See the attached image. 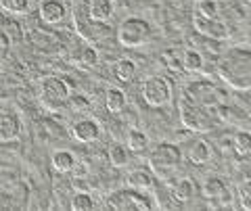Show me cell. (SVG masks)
<instances>
[{"instance_id": "cell-1", "label": "cell", "mask_w": 251, "mask_h": 211, "mask_svg": "<svg viewBox=\"0 0 251 211\" xmlns=\"http://www.w3.org/2000/svg\"><path fill=\"white\" fill-rule=\"evenodd\" d=\"M218 75L228 88L237 92H249L251 88V54L249 50L230 48L220 54Z\"/></svg>"}, {"instance_id": "cell-2", "label": "cell", "mask_w": 251, "mask_h": 211, "mask_svg": "<svg viewBox=\"0 0 251 211\" xmlns=\"http://www.w3.org/2000/svg\"><path fill=\"white\" fill-rule=\"evenodd\" d=\"M193 15L203 19H218L224 21L237 32L239 25L243 23V9L239 6L237 0H195Z\"/></svg>"}, {"instance_id": "cell-3", "label": "cell", "mask_w": 251, "mask_h": 211, "mask_svg": "<svg viewBox=\"0 0 251 211\" xmlns=\"http://www.w3.org/2000/svg\"><path fill=\"white\" fill-rule=\"evenodd\" d=\"M178 111H180V123L191 130V132H197V134H203V132H209L214 130L216 126V119H214V113H209L207 109H203L199 105H195L191 98H188L184 92L180 94L178 100Z\"/></svg>"}, {"instance_id": "cell-4", "label": "cell", "mask_w": 251, "mask_h": 211, "mask_svg": "<svg viewBox=\"0 0 251 211\" xmlns=\"http://www.w3.org/2000/svg\"><path fill=\"white\" fill-rule=\"evenodd\" d=\"M180 161H182L180 148L172 142H161V144L155 146V151L151 155H149V171L159 180H168L178 169Z\"/></svg>"}, {"instance_id": "cell-5", "label": "cell", "mask_w": 251, "mask_h": 211, "mask_svg": "<svg viewBox=\"0 0 251 211\" xmlns=\"http://www.w3.org/2000/svg\"><path fill=\"white\" fill-rule=\"evenodd\" d=\"M153 36L151 23L143 17H128L117 27V42L124 48H140L145 46Z\"/></svg>"}, {"instance_id": "cell-6", "label": "cell", "mask_w": 251, "mask_h": 211, "mask_svg": "<svg viewBox=\"0 0 251 211\" xmlns=\"http://www.w3.org/2000/svg\"><path fill=\"white\" fill-rule=\"evenodd\" d=\"M182 92L195 105L207 109V111L214 115H216V109L228 100V96H226V92L222 88H218V86L209 84V82H193V84H188Z\"/></svg>"}, {"instance_id": "cell-7", "label": "cell", "mask_w": 251, "mask_h": 211, "mask_svg": "<svg viewBox=\"0 0 251 211\" xmlns=\"http://www.w3.org/2000/svg\"><path fill=\"white\" fill-rule=\"evenodd\" d=\"M107 205L115 211H153L155 209L151 199L134 188H124V190L111 192L107 197Z\"/></svg>"}, {"instance_id": "cell-8", "label": "cell", "mask_w": 251, "mask_h": 211, "mask_svg": "<svg viewBox=\"0 0 251 211\" xmlns=\"http://www.w3.org/2000/svg\"><path fill=\"white\" fill-rule=\"evenodd\" d=\"M143 100L149 107H166L172 100V84L161 75L147 77L143 84Z\"/></svg>"}, {"instance_id": "cell-9", "label": "cell", "mask_w": 251, "mask_h": 211, "mask_svg": "<svg viewBox=\"0 0 251 211\" xmlns=\"http://www.w3.org/2000/svg\"><path fill=\"white\" fill-rule=\"evenodd\" d=\"M193 29L195 34L211 38V40H218V42H226L234 34V29L228 23L218 21V19H203V17H197V15H193Z\"/></svg>"}, {"instance_id": "cell-10", "label": "cell", "mask_w": 251, "mask_h": 211, "mask_svg": "<svg viewBox=\"0 0 251 211\" xmlns=\"http://www.w3.org/2000/svg\"><path fill=\"white\" fill-rule=\"evenodd\" d=\"M40 92H42V98L46 105H52V107H61L63 103H67L69 96H72V90L65 80H61L57 75H49L42 80L40 86Z\"/></svg>"}, {"instance_id": "cell-11", "label": "cell", "mask_w": 251, "mask_h": 211, "mask_svg": "<svg viewBox=\"0 0 251 211\" xmlns=\"http://www.w3.org/2000/svg\"><path fill=\"white\" fill-rule=\"evenodd\" d=\"M74 25L77 27V32L84 40L88 42H99V40H105L109 36V27L105 23H99V21H92L88 15H82L80 11H74Z\"/></svg>"}, {"instance_id": "cell-12", "label": "cell", "mask_w": 251, "mask_h": 211, "mask_svg": "<svg viewBox=\"0 0 251 211\" xmlns=\"http://www.w3.org/2000/svg\"><path fill=\"white\" fill-rule=\"evenodd\" d=\"M21 136V121L15 113L0 111V144L15 142Z\"/></svg>"}, {"instance_id": "cell-13", "label": "cell", "mask_w": 251, "mask_h": 211, "mask_svg": "<svg viewBox=\"0 0 251 211\" xmlns=\"http://www.w3.org/2000/svg\"><path fill=\"white\" fill-rule=\"evenodd\" d=\"M72 136H74V140H77V142H82V144L97 142L100 138V126L94 119H80L74 123Z\"/></svg>"}, {"instance_id": "cell-14", "label": "cell", "mask_w": 251, "mask_h": 211, "mask_svg": "<svg viewBox=\"0 0 251 211\" xmlns=\"http://www.w3.org/2000/svg\"><path fill=\"white\" fill-rule=\"evenodd\" d=\"M67 15V9L65 4H63V0H42L40 9H38V17L40 21L49 23V25H57L65 19Z\"/></svg>"}, {"instance_id": "cell-15", "label": "cell", "mask_w": 251, "mask_h": 211, "mask_svg": "<svg viewBox=\"0 0 251 211\" xmlns=\"http://www.w3.org/2000/svg\"><path fill=\"white\" fill-rule=\"evenodd\" d=\"M203 194L207 199H214V201H222V205H228L230 203V192H228V186L222 178L218 176H211L203 182Z\"/></svg>"}, {"instance_id": "cell-16", "label": "cell", "mask_w": 251, "mask_h": 211, "mask_svg": "<svg viewBox=\"0 0 251 211\" xmlns=\"http://www.w3.org/2000/svg\"><path fill=\"white\" fill-rule=\"evenodd\" d=\"M186 44L188 48L197 50V52H205V54H214V57H220L224 52V42H218V40H211V38L205 36H199V34H193L191 38H186Z\"/></svg>"}, {"instance_id": "cell-17", "label": "cell", "mask_w": 251, "mask_h": 211, "mask_svg": "<svg viewBox=\"0 0 251 211\" xmlns=\"http://www.w3.org/2000/svg\"><path fill=\"white\" fill-rule=\"evenodd\" d=\"M115 13V0H88V17L92 21L107 23Z\"/></svg>"}, {"instance_id": "cell-18", "label": "cell", "mask_w": 251, "mask_h": 211, "mask_svg": "<svg viewBox=\"0 0 251 211\" xmlns=\"http://www.w3.org/2000/svg\"><path fill=\"white\" fill-rule=\"evenodd\" d=\"M211 155H214V148L205 140H195L188 148V161L195 163V165H205L211 159Z\"/></svg>"}, {"instance_id": "cell-19", "label": "cell", "mask_w": 251, "mask_h": 211, "mask_svg": "<svg viewBox=\"0 0 251 211\" xmlns=\"http://www.w3.org/2000/svg\"><path fill=\"white\" fill-rule=\"evenodd\" d=\"M128 184H130V188L140 190V192L151 190L153 188V174L149 169H134L128 174Z\"/></svg>"}, {"instance_id": "cell-20", "label": "cell", "mask_w": 251, "mask_h": 211, "mask_svg": "<svg viewBox=\"0 0 251 211\" xmlns=\"http://www.w3.org/2000/svg\"><path fill=\"white\" fill-rule=\"evenodd\" d=\"M75 163V157L69 151H65V148H61V151H54L52 157H50V165L52 169L57 171V174H69Z\"/></svg>"}, {"instance_id": "cell-21", "label": "cell", "mask_w": 251, "mask_h": 211, "mask_svg": "<svg viewBox=\"0 0 251 211\" xmlns=\"http://www.w3.org/2000/svg\"><path fill=\"white\" fill-rule=\"evenodd\" d=\"M180 61H182V69L186 73H199L203 71V54L197 52V50H193V48H186L182 52V57H180Z\"/></svg>"}, {"instance_id": "cell-22", "label": "cell", "mask_w": 251, "mask_h": 211, "mask_svg": "<svg viewBox=\"0 0 251 211\" xmlns=\"http://www.w3.org/2000/svg\"><path fill=\"white\" fill-rule=\"evenodd\" d=\"M107 155H109V163H111L113 167H126L130 161V151L126 144H120L115 142L107 148Z\"/></svg>"}, {"instance_id": "cell-23", "label": "cell", "mask_w": 251, "mask_h": 211, "mask_svg": "<svg viewBox=\"0 0 251 211\" xmlns=\"http://www.w3.org/2000/svg\"><path fill=\"white\" fill-rule=\"evenodd\" d=\"M105 107L109 113H122L126 109V94L120 90V88H109L107 90V96H105Z\"/></svg>"}, {"instance_id": "cell-24", "label": "cell", "mask_w": 251, "mask_h": 211, "mask_svg": "<svg viewBox=\"0 0 251 211\" xmlns=\"http://www.w3.org/2000/svg\"><path fill=\"white\" fill-rule=\"evenodd\" d=\"M113 73H115V77L120 82H132L134 80V75H136V65L132 63L130 59H120L115 63V67H113Z\"/></svg>"}, {"instance_id": "cell-25", "label": "cell", "mask_w": 251, "mask_h": 211, "mask_svg": "<svg viewBox=\"0 0 251 211\" xmlns=\"http://www.w3.org/2000/svg\"><path fill=\"white\" fill-rule=\"evenodd\" d=\"M99 63V52L92 48V46H84L77 52V57H74V65L82 67V69H90Z\"/></svg>"}, {"instance_id": "cell-26", "label": "cell", "mask_w": 251, "mask_h": 211, "mask_svg": "<svg viewBox=\"0 0 251 211\" xmlns=\"http://www.w3.org/2000/svg\"><path fill=\"white\" fill-rule=\"evenodd\" d=\"M126 146H128V151H132V153L145 151V148L149 146V136L140 130H132L128 134V140H126Z\"/></svg>"}, {"instance_id": "cell-27", "label": "cell", "mask_w": 251, "mask_h": 211, "mask_svg": "<svg viewBox=\"0 0 251 211\" xmlns=\"http://www.w3.org/2000/svg\"><path fill=\"white\" fill-rule=\"evenodd\" d=\"M193 194H195V182L191 178H182V180H178L176 186H174V199L178 201H188V199H193Z\"/></svg>"}, {"instance_id": "cell-28", "label": "cell", "mask_w": 251, "mask_h": 211, "mask_svg": "<svg viewBox=\"0 0 251 211\" xmlns=\"http://www.w3.org/2000/svg\"><path fill=\"white\" fill-rule=\"evenodd\" d=\"M232 146H234V153L239 157H249L251 153V138H249V132H237L232 138Z\"/></svg>"}, {"instance_id": "cell-29", "label": "cell", "mask_w": 251, "mask_h": 211, "mask_svg": "<svg viewBox=\"0 0 251 211\" xmlns=\"http://www.w3.org/2000/svg\"><path fill=\"white\" fill-rule=\"evenodd\" d=\"M0 6L6 15H25L29 11V0H0Z\"/></svg>"}, {"instance_id": "cell-30", "label": "cell", "mask_w": 251, "mask_h": 211, "mask_svg": "<svg viewBox=\"0 0 251 211\" xmlns=\"http://www.w3.org/2000/svg\"><path fill=\"white\" fill-rule=\"evenodd\" d=\"M67 103H69V109H72L74 113H77V115H86V113H90V109H92L90 98L84 96V94H74V96H69Z\"/></svg>"}, {"instance_id": "cell-31", "label": "cell", "mask_w": 251, "mask_h": 211, "mask_svg": "<svg viewBox=\"0 0 251 211\" xmlns=\"http://www.w3.org/2000/svg\"><path fill=\"white\" fill-rule=\"evenodd\" d=\"M94 207V201H92V197L88 192H75L74 197H72V209L74 211H92Z\"/></svg>"}, {"instance_id": "cell-32", "label": "cell", "mask_w": 251, "mask_h": 211, "mask_svg": "<svg viewBox=\"0 0 251 211\" xmlns=\"http://www.w3.org/2000/svg\"><path fill=\"white\" fill-rule=\"evenodd\" d=\"M161 63L166 65L172 73H184V69H182V61H180V57H178V54H176L174 50H172V48L161 54Z\"/></svg>"}, {"instance_id": "cell-33", "label": "cell", "mask_w": 251, "mask_h": 211, "mask_svg": "<svg viewBox=\"0 0 251 211\" xmlns=\"http://www.w3.org/2000/svg\"><path fill=\"white\" fill-rule=\"evenodd\" d=\"M239 203H241V207L245 211L251 209V182H249V180H245L243 186L239 188Z\"/></svg>"}, {"instance_id": "cell-34", "label": "cell", "mask_w": 251, "mask_h": 211, "mask_svg": "<svg viewBox=\"0 0 251 211\" xmlns=\"http://www.w3.org/2000/svg\"><path fill=\"white\" fill-rule=\"evenodd\" d=\"M69 174H74V180H84L86 176H88V167H86V163H80V161H75L74 163V167Z\"/></svg>"}]
</instances>
